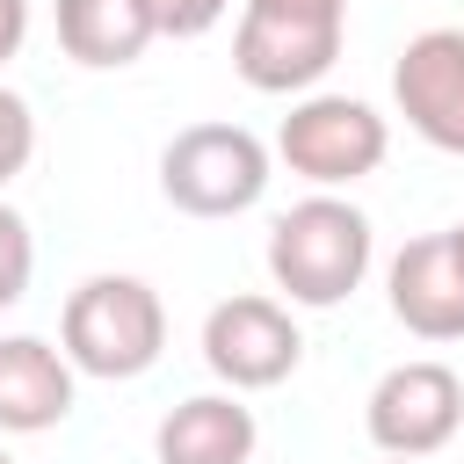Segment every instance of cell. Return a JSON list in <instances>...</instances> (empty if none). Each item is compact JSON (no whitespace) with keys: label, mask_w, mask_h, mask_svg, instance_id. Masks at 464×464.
<instances>
[{"label":"cell","mask_w":464,"mask_h":464,"mask_svg":"<svg viewBox=\"0 0 464 464\" xmlns=\"http://www.w3.org/2000/svg\"><path fill=\"white\" fill-rule=\"evenodd\" d=\"M261 14H297V22H348V0H246Z\"/></svg>","instance_id":"obj_16"},{"label":"cell","mask_w":464,"mask_h":464,"mask_svg":"<svg viewBox=\"0 0 464 464\" xmlns=\"http://www.w3.org/2000/svg\"><path fill=\"white\" fill-rule=\"evenodd\" d=\"M160 196L181 218H239L268 196V145L246 123H188L160 152Z\"/></svg>","instance_id":"obj_3"},{"label":"cell","mask_w":464,"mask_h":464,"mask_svg":"<svg viewBox=\"0 0 464 464\" xmlns=\"http://www.w3.org/2000/svg\"><path fill=\"white\" fill-rule=\"evenodd\" d=\"M203 362L225 392H268L283 384L297 362H304V334L290 319L283 297H261V290H239L225 304H210L203 319Z\"/></svg>","instance_id":"obj_5"},{"label":"cell","mask_w":464,"mask_h":464,"mask_svg":"<svg viewBox=\"0 0 464 464\" xmlns=\"http://www.w3.org/2000/svg\"><path fill=\"white\" fill-rule=\"evenodd\" d=\"M392 290V319L420 341H464V239L450 232H420L392 254L384 268Z\"/></svg>","instance_id":"obj_9"},{"label":"cell","mask_w":464,"mask_h":464,"mask_svg":"<svg viewBox=\"0 0 464 464\" xmlns=\"http://www.w3.org/2000/svg\"><path fill=\"white\" fill-rule=\"evenodd\" d=\"M29 152H36V116L14 87H0V188L29 167Z\"/></svg>","instance_id":"obj_14"},{"label":"cell","mask_w":464,"mask_h":464,"mask_svg":"<svg viewBox=\"0 0 464 464\" xmlns=\"http://www.w3.org/2000/svg\"><path fill=\"white\" fill-rule=\"evenodd\" d=\"M29 276H36V239H29V218L14 203H0V312L29 297Z\"/></svg>","instance_id":"obj_13"},{"label":"cell","mask_w":464,"mask_h":464,"mask_svg":"<svg viewBox=\"0 0 464 464\" xmlns=\"http://www.w3.org/2000/svg\"><path fill=\"white\" fill-rule=\"evenodd\" d=\"M225 7L232 0H152V22H160V36H210L225 22Z\"/></svg>","instance_id":"obj_15"},{"label":"cell","mask_w":464,"mask_h":464,"mask_svg":"<svg viewBox=\"0 0 464 464\" xmlns=\"http://www.w3.org/2000/svg\"><path fill=\"white\" fill-rule=\"evenodd\" d=\"M254 406H239V392H196L181 406H167V420L152 428V457L160 464H254Z\"/></svg>","instance_id":"obj_11"},{"label":"cell","mask_w":464,"mask_h":464,"mask_svg":"<svg viewBox=\"0 0 464 464\" xmlns=\"http://www.w3.org/2000/svg\"><path fill=\"white\" fill-rule=\"evenodd\" d=\"M152 36H160L152 0H58V51L87 72H116L145 58Z\"/></svg>","instance_id":"obj_12"},{"label":"cell","mask_w":464,"mask_h":464,"mask_svg":"<svg viewBox=\"0 0 464 464\" xmlns=\"http://www.w3.org/2000/svg\"><path fill=\"white\" fill-rule=\"evenodd\" d=\"M392 102L413 138L464 160V29H420L392 65Z\"/></svg>","instance_id":"obj_8"},{"label":"cell","mask_w":464,"mask_h":464,"mask_svg":"<svg viewBox=\"0 0 464 464\" xmlns=\"http://www.w3.org/2000/svg\"><path fill=\"white\" fill-rule=\"evenodd\" d=\"M72 355L36 341V334H7L0 341V435H44L72 413Z\"/></svg>","instance_id":"obj_10"},{"label":"cell","mask_w":464,"mask_h":464,"mask_svg":"<svg viewBox=\"0 0 464 464\" xmlns=\"http://www.w3.org/2000/svg\"><path fill=\"white\" fill-rule=\"evenodd\" d=\"M457 239H464V225H457Z\"/></svg>","instance_id":"obj_20"},{"label":"cell","mask_w":464,"mask_h":464,"mask_svg":"<svg viewBox=\"0 0 464 464\" xmlns=\"http://www.w3.org/2000/svg\"><path fill=\"white\" fill-rule=\"evenodd\" d=\"M341 29H348V22H297V14L239 7L232 72H239L254 94H312V87L334 72V58H341Z\"/></svg>","instance_id":"obj_7"},{"label":"cell","mask_w":464,"mask_h":464,"mask_svg":"<svg viewBox=\"0 0 464 464\" xmlns=\"http://www.w3.org/2000/svg\"><path fill=\"white\" fill-rule=\"evenodd\" d=\"M58 348L72 355L80 377L130 384L167 348V304L145 276H87L58 312Z\"/></svg>","instance_id":"obj_2"},{"label":"cell","mask_w":464,"mask_h":464,"mask_svg":"<svg viewBox=\"0 0 464 464\" xmlns=\"http://www.w3.org/2000/svg\"><path fill=\"white\" fill-rule=\"evenodd\" d=\"M362 428L384 457H435L457 428H464V377L435 355H413V362H392L377 384H370V406H362Z\"/></svg>","instance_id":"obj_6"},{"label":"cell","mask_w":464,"mask_h":464,"mask_svg":"<svg viewBox=\"0 0 464 464\" xmlns=\"http://www.w3.org/2000/svg\"><path fill=\"white\" fill-rule=\"evenodd\" d=\"M384 152H392V130H384V116L370 109V102H355V94H297L290 102V116L276 123V160L297 174V181H312V188H355L362 174H377L384 167Z\"/></svg>","instance_id":"obj_4"},{"label":"cell","mask_w":464,"mask_h":464,"mask_svg":"<svg viewBox=\"0 0 464 464\" xmlns=\"http://www.w3.org/2000/svg\"><path fill=\"white\" fill-rule=\"evenodd\" d=\"M384 464H420V457H384Z\"/></svg>","instance_id":"obj_18"},{"label":"cell","mask_w":464,"mask_h":464,"mask_svg":"<svg viewBox=\"0 0 464 464\" xmlns=\"http://www.w3.org/2000/svg\"><path fill=\"white\" fill-rule=\"evenodd\" d=\"M22 36H29V0H0V65L22 51Z\"/></svg>","instance_id":"obj_17"},{"label":"cell","mask_w":464,"mask_h":464,"mask_svg":"<svg viewBox=\"0 0 464 464\" xmlns=\"http://www.w3.org/2000/svg\"><path fill=\"white\" fill-rule=\"evenodd\" d=\"M370 254H377L370 218H362L348 196H334V188L290 203V210L268 225V276H276V290H283L290 304H304V312L348 304V297L362 290V276H370Z\"/></svg>","instance_id":"obj_1"},{"label":"cell","mask_w":464,"mask_h":464,"mask_svg":"<svg viewBox=\"0 0 464 464\" xmlns=\"http://www.w3.org/2000/svg\"><path fill=\"white\" fill-rule=\"evenodd\" d=\"M0 464H14V457H7V450H0Z\"/></svg>","instance_id":"obj_19"}]
</instances>
